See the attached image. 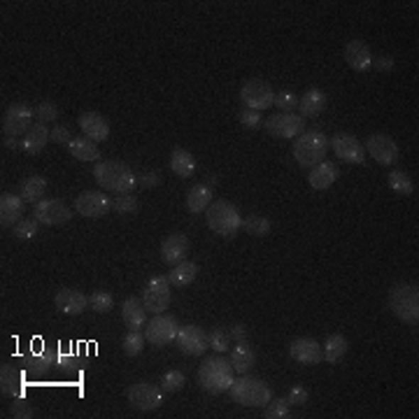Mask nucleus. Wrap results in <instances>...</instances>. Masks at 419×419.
Segmentation results:
<instances>
[{
  "instance_id": "nucleus-41",
  "label": "nucleus",
  "mask_w": 419,
  "mask_h": 419,
  "mask_svg": "<svg viewBox=\"0 0 419 419\" xmlns=\"http://www.w3.org/2000/svg\"><path fill=\"white\" fill-rule=\"evenodd\" d=\"M38 231H40V222L38 219H21L19 224L14 226L12 229V233H14V238L16 240H21V242H28V240H33L38 236Z\"/></svg>"
},
{
  "instance_id": "nucleus-34",
  "label": "nucleus",
  "mask_w": 419,
  "mask_h": 419,
  "mask_svg": "<svg viewBox=\"0 0 419 419\" xmlns=\"http://www.w3.org/2000/svg\"><path fill=\"white\" fill-rule=\"evenodd\" d=\"M347 349H349V342L347 338L342 333H333L326 338L324 342V361H329V364H338L342 357L347 354Z\"/></svg>"
},
{
  "instance_id": "nucleus-52",
  "label": "nucleus",
  "mask_w": 419,
  "mask_h": 419,
  "mask_svg": "<svg viewBox=\"0 0 419 419\" xmlns=\"http://www.w3.org/2000/svg\"><path fill=\"white\" fill-rule=\"evenodd\" d=\"M273 105H278L282 112H291L293 107L298 105V98L293 96V94H289V91H287V94H278V96H275Z\"/></svg>"
},
{
  "instance_id": "nucleus-5",
  "label": "nucleus",
  "mask_w": 419,
  "mask_h": 419,
  "mask_svg": "<svg viewBox=\"0 0 419 419\" xmlns=\"http://www.w3.org/2000/svg\"><path fill=\"white\" fill-rule=\"evenodd\" d=\"M229 393L238 406H245V408H266L268 401L273 398V389L268 387L263 380H259V377H247V375L233 380Z\"/></svg>"
},
{
  "instance_id": "nucleus-56",
  "label": "nucleus",
  "mask_w": 419,
  "mask_h": 419,
  "mask_svg": "<svg viewBox=\"0 0 419 419\" xmlns=\"http://www.w3.org/2000/svg\"><path fill=\"white\" fill-rule=\"evenodd\" d=\"M3 145L7 149H21V140L19 138H10V136H5L3 138Z\"/></svg>"
},
{
  "instance_id": "nucleus-24",
  "label": "nucleus",
  "mask_w": 419,
  "mask_h": 419,
  "mask_svg": "<svg viewBox=\"0 0 419 419\" xmlns=\"http://www.w3.org/2000/svg\"><path fill=\"white\" fill-rule=\"evenodd\" d=\"M23 217V198L14 194H3L0 198V224L3 229H14Z\"/></svg>"
},
{
  "instance_id": "nucleus-36",
  "label": "nucleus",
  "mask_w": 419,
  "mask_h": 419,
  "mask_svg": "<svg viewBox=\"0 0 419 419\" xmlns=\"http://www.w3.org/2000/svg\"><path fill=\"white\" fill-rule=\"evenodd\" d=\"M210 205H212V189H210L207 184H198V187L189 191V196H187L189 212H203Z\"/></svg>"
},
{
  "instance_id": "nucleus-42",
  "label": "nucleus",
  "mask_w": 419,
  "mask_h": 419,
  "mask_svg": "<svg viewBox=\"0 0 419 419\" xmlns=\"http://www.w3.org/2000/svg\"><path fill=\"white\" fill-rule=\"evenodd\" d=\"M289 403L287 398H271L268 401V406L263 408V417L266 419H284V417H291L289 415Z\"/></svg>"
},
{
  "instance_id": "nucleus-45",
  "label": "nucleus",
  "mask_w": 419,
  "mask_h": 419,
  "mask_svg": "<svg viewBox=\"0 0 419 419\" xmlns=\"http://www.w3.org/2000/svg\"><path fill=\"white\" fill-rule=\"evenodd\" d=\"M56 366L61 368L65 375H77L82 373V357L75 354H58L56 357Z\"/></svg>"
},
{
  "instance_id": "nucleus-31",
  "label": "nucleus",
  "mask_w": 419,
  "mask_h": 419,
  "mask_svg": "<svg viewBox=\"0 0 419 419\" xmlns=\"http://www.w3.org/2000/svg\"><path fill=\"white\" fill-rule=\"evenodd\" d=\"M47 194V180L42 178V175H33L26 182L21 184V198L23 203H31V205H38L40 200H45Z\"/></svg>"
},
{
  "instance_id": "nucleus-26",
  "label": "nucleus",
  "mask_w": 419,
  "mask_h": 419,
  "mask_svg": "<svg viewBox=\"0 0 419 419\" xmlns=\"http://www.w3.org/2000/svg\"><path fill=\"white\" fill-rule=\"evenodd\" d=\"M338 168H335V163L331 161H322V163H317L315 168H310V173H308V182H310V187L317 189V191H324V189H329L335 184V180H338Z\"/></svg>"
},
{
  "instance_id": "nucleus-1",
  "label": "nucleus",
  "mask_w": 419,
  "mask_h": 419,
  "mask_svg": "<svg viewBox=\"0 0 419 419\" xmlns=\"http://www.w3.org/2000/svg\"><path fill=\"white\" fill-rule=\"evenodd\" d=\"M94 178L98 182V187H103L105 191H114V194H131L136 187V173L131 170L124 161H98L94 168Z\"/></svg>"
},
{
  "instance_id": "nucleus-3",
  "label": "nucleus",
  "mask_w": 419,
  "mask_h": 419,
  "mask_svg": "<svg viewBox=\"0 0 419 419\" xmlns=\"http://www.w3.org/2000/svg\"><path fill=\"white\" fill-rule=\"evenodd\" d=\"M293 158H296L298 165L303 168H315L317 163L326 161V152H329V140L322 131L310 129L303 131L300 136L293 140Z\"/></svg>"
},
{
  "instance_id": "nucleus-54",
  "label": "nucleus",
  "mask_w": 419,
  "mask_h": 419,
  "mask_svg": "<svg viewBox=\"0 0 419 419\" xmlns=\"http://www.w3.org/2000/svg\"><path fill=\"white\" fill-rule=\"evenodd\" d=\"M373 65L377 68V72H391L396 61H393L391 56H377V58H373Z\"/></svg>"
},
{
  "instance_id": "nucleus-15",
  "label": "nucleus",
  "mask_w": 419,
  "mask_h": 419,
  "mask_svg": "<svg viewBox=\"0 0 419 419\" xmlns=\"http://www.w3.org/2000/svg\"><path fill=\"white\" fill-rule=\"evenodd\" d=\"M329 147L333 149V154L338 156L340 161L352 163V165L364 163V158H366L364 145L354 136H349V133H338V136H333V140L329 142Z\"/></svg>"
},
{
  "instance_id": "nucleus-37",
  "label": "nucleus",
  "mask_w": 419,
  "mask_h": 419,
  "mask_svg": "<svg viewBox=\"0 0 419 419\" xmlns=\"http://www.w3.org/2000/svg\"><path fill=\"white\" fill-rule=\"evenodd\" d=\"M242 229H245L249 236H256V238H263L271 233V219L261 214H249L247 219H242Z\"/></svg>"
},
{
  "instance_id": "nucleus-30",
  "label": "nucleus",
  "mask_w": 419,
  "mask_h": 419,
  "mask_svg": "<svg viewBox=\"0 0 419 419\" xmlns=\"http://www.w3.org/2000/svg\"><path fill=\"white\" fill-rule=\"evenodd\" d=\"M54 364V357L49 352H40V354H26L23 357V373L31 377H42L49 373V368Z\"/></svg>"
},
{
  "instance_id": "nucleus-18",
  "label": "nucleus",
  "mask_w": 419,
  "mask_h": 419,
  "mask_svg": "<svg viewBox=\"0 0 419 419\" xmlns=\"http://www.w3.org/2000/svg\"><path fill=\"white\" fill-rule=\"evenodd\" d=\"M289 354H291L293 361H298V364H303V366H315V364H320L322 359H324L322 345L315 338H308V335L291 340Z\"/></svg>"
},
{
  "instance_id": "nucleus-27",
  "label": "nucleus",
  "mask_w": 419,
  "mask_h": 419,
  "mask_svg": "<svg viewBox=\"0 0 419 419\" xmlns=\"http://www.w3.org/2000/svg\"><path fill=\"white\" fill-rule=\"evenodd\" d=\"M49 133H52V131L47 129V124H40V121L33 124L28 129V133L21 140V152L23 154H33V156L40 154L42 149H45L47 142H52V140H49Z\"/></svg>"
},
{
  "instance_id": "nucleus-28",
  "label": "nucleus",
  "mask_w": 419,
  "mask_h": 419,
  "mask_svg": "<svg viewBox=\"0 0 419 419\" xmlns=\"http://www.w3.org/2000/svg\"><path fill=\"white\" fill-rule=\"evenodd\" d=\"M21 371L12 364H3L0 368V391L3 396H21Z\"/></svg>"
},
{
  "instance_id": "nucleus-2",
  "label": "nucleus",
  "mask_w": 419,
  "mask_h": 419,
  "mask_svg": "<svg viewBox=\"0 0 419 419\" xmlns=\"http://www.w3.org/2000/svg\"><path fill=\"white\" fill-rule=\"evenodd\" d=\"M233 380H236V377H233V368L222 357L203 359V364L198 368V384L210 393V396L226 393L231 389Z\"/></svg>"
},
{
  "instance_id": "nucleus-6",
  "label": "nucleus",
  "mask_w": 419,
  "mask_h": 419,
  "mask_svg": "<svg viewBox=\"0 0 419 419\" xmlns=\"http://www.w3.org/2000/svg\"><path fill=\"white\" fill-rule=\"evenodd\" d=\"M207 226L210 231L222 238H233L242 229V217L238 207L229 200H217L207 210Z\"/></svg>"
},
{
  "instance_id": "nucleus-16",
  "label": "nucleus",
  "mask_w": 419,
  "mask_h": 419,
  "mask_svg": "<svg viewBox=\"0 0 419 419\" xmlns=\"http://www.w3.org/2000/svg\"><path fill=\"white\" fill-rule=\"evenodd\" d=\"M266 131L273 138H296L303 133V116L293 112H280L271 116V119H266Z\"/></svg>"
},
{
  "instance_id": "nucleus-47",
  "label": "nucleus",
  "mask_w": 419,
  "mask_h": 419,
  "mask_svg": "<svg viewBox=\"0 0 419 419\" xmlns=\"http://www.w3.org/2000/svg\"><path fill=\"white\" fill-rule=\"evenodd\" d=\"M56 116H58V105L52 103V100H45V103H40L38 105V110H36V119L40 124H49V121H56Z\"/></svg>"
},
{
  "instance_id": "nucleus-19",
  "label": "nucleus",
  "mask_w": 419,
  "mask_h": 419,
  "mask_svg": "<svg viewBox=\"0 0 419 419\" xmlns=\"http://www.w3.org/2000/svg\"><path fill=\"white\" fill-rule=\"evenodd\" d=\"M187 254H189V238L182 236V233H170L161 242V261L168 266H178L182 261H187Z\"/></svg>"
},
{
  "instance_id": "nucleus-32",
  "label": "nucleus",
  "mask_w": 419,
  "mask_h": 419,
  "mask_svg": "<svg viewBox=\"0 0 419 419\" xmlns=\"http://www.w3.org/2000/svg\"><path fill=\"white\" fill-rule=\"evenodd\" d=\"M170 168H173L175 175H180V178L187 180L196 173V161L184 147H175L173 154H170Z\"/></svg>"
},
{
  "instance_id": "nucleus-12",
  "label": "nucleus",
  "mask_w": 419,
  "mask_h": 419,
  "mask_svg": "<svg viewBox=\"0 0 419 419\" xmlns=\"http://www.w3.org/2000/svg\"><path fill=\"white\" fill-rule=\"evenodd\" d=\"M33 116H36V112H33L26 103L10 105L5 110V116H3V133L5 136H10V138L26 136L28 129L33 126Z\"/></svg>"
},
{
  "instance_id": "nucleus-23",
  "label": "nucleus",
  "mask_w": 419,
  "mask_h": 419,
  "mask_svg": "<svg viewBox=\"0 0 419 419\" xmlns=\"http://www.w3.org/2000/svg\"><path fill=\"white\" fill-rule=\"evenodd\" d=\"M229 357H231L229 364L233 368V373H238V375H247L256 364V349L251 347L247 340L238 342V345L231 349Z\"/></svg>"
},
{
  "instance_id": "nucleus-49",
  "label": "nucleus",
  "mask_w": 419,
  "mask_h": 419,
  "mask_svg": "<svg viewBox=\"0 0 419 419\" xmlns=\"http://www.w3.org/2000/svg\"><path fill=\"white\" fill-rule=\"evenodd\" d=\"M240 124L242 126H247V129H251V131H256L259 126L263 124V116H261V112H256V110H249V107H245L240 114Z\"/></svg>"
},
{
  "instance_id": "nucleus-50",
  "label": "nucleus",
  "mask_w": 419,
  "mask_h": 419,
  "mask_svg": "<svg viewBox=\"0 0 419 419\" xmlns=\"http://www.w3.org/2000/svg\"><path fill=\"white\" fill-rule=\"evenodd\" d=\"M49 140L56 142V145H70L72 138H70V129L65 124H58L52 129V133H49Z\"/></svg>"
},
{
  "instance_id": "nucleus-8",
  "label": "nucleus",
  "mask_w": 419,
  "mask_h": 419,
  "mask_svg": "<svg viewBox=\"0 0 419 419\" xmlns=\"http://www.w3.org/2000/svg\"><path fill=\"white\" fill-rule=\"evenodd\" d=\"M180 331V324L170 315H152V320L145 324V340L152 342L154 347H165L175 342Z\"/></svg>"
},
{
  "instance_id": "nucleus-35",
  "label": "nucleus",
  "mask_w": 419,
  "mask_h": 419,
  "mask_svg": "<svg viewBox=\"0 0 419 419\" xmlns=\"http://www.w3.org/2000/svg\"><path fill=\"white\" fill-rule=\"evenodd\" d=\"M68 149H70V154L75 158H80V161H98V158H100L98 145L94 140H89V138H72Z\"/></svg>"
},
{
  "instance_id": "nucleus-38",
  "label": "nucleus",
  "mask_w": 419,
  "mask_h": 419,
  "mask_svg": "<svg viewBox=\"0 0 419 419\" xmlns=\"http://www.w3.org/2000/svg\"><path fill=\"white\" fill-rule=\"evenodd\" d=\"M389 187H391V191L403 194V196L415 194V182L410 180V175L403 173V170H391L389 173Z\"/></svg>"
},
{
  "instance_id": "nucleus-7",
  "label": "nucleus",
  "mask_w": 419,
  "mask_h": 419,
  "mask_svg": "<svg viewBox=\"0 0 419 419\" xmlns=\"http://www.w3.org/2000/svg\"><path fill=\"white\" fill-rule=\"evenodd\" d=\"M163 393L165 391L152 382H136L126 389V398H129L131 408L138 410V413H154V410L163 406Z\"/></svg>"
},
{
  "instance_id": "nucleus-13",
  "label": "nucleus",
  "mask_w": 419,
  "mask_h": 419,
  "mask_svg": "<svg viewBox=\"0 0 419 419\" xmlns=\"http://www.w3.org/2000/svg\"><path fill=\"white\" fill-rule=\"evenodd\" d=\"M240 98L249 110L263 112L266 107L273 105L275 100V91L271 89V84L263 80H249L247 84H242L240 89Z\"/></svg>"
},
{
  "instance_id": "nucleus-51",
  "label": "nucleus",
  "mask_w": 419,
  "mask_h": 419,
  "mask_svg": "<svg viewBox=\"0 0 419 419\" xmlns=\"http://www.w3.org/2000/svg\"><path fill=\"white\" fill-rule=\"evenodd\" d=\"M287 403L289 406H305L308 403V389L296 384V387H291L287 393Z\"/></svg>"
},
{
  "instance_id": "nucleus-48",
  "label": "nucleus",
  "mask_w": 419,
  "mask_h": 419,
  "mask_svg": "<svg viewBox=\"0 0 419 419\" xmlns=\"http://www.w3.org/2000/svg\"><path fill=\"white\" fill-rule=\"evenodd\" d=\"M10 415H12L14 419H31V417H36V410H33V406L28 403L26 398L16 396L14 403H12V408H10Z\"/></svg>"
},
{
  "instance_id": "nucleus-11",
  "label": "nucleus",
  "mask_w": 419,
  "mask_h": 419,
  "mask_svg": "<svg viewBox=\"0 0 419 419\" xmlns=\"http://www.w3.org/2000/svg\"><path fill=\"white\" fill-rule=\"evenodd\" d=\"M175 345H178V349L187 357H203L210 347V335L200 329V326L187 324V326H180Z\"/></svg>"
},
{
  "instance_id": "nucleus-14",
  "label": "nucleus",
  "mask_w": 419,
  "mask_h": 419,
  "mask_svg": "<svg viewBox=\"0 0 419 419\" xmlns=\"http://www.w3.org/2000/svg\"><path fill=\"white\" fill-rule=\"evenodd\" d=\"M364 149H366V154H371L380 165H393L401 156L396 140L384 136V133H375V136L368 138Z\"/></svg>"
},
{
  "instance_id": "nucleus-20",
  "label": "nucleus",
  "mask_w": 419,
  "mask_h": 419,
  "mask_svg": "<svg viewBox=\"0 0 419 419\" xmlns=\"http://www.w3.org/2000/svg\"><path fill=\"white\" fill-rule=\"evenodd\" d=\"M345 61L349 63L352 70L357 72H366L368 68H373V54H371V47L366 45L361 40H349L345 45Z\"/></svg>"
},
{
  "instance_id": "nucleus-40",
  "label": "nucleus",
  "mask_w": 419,
  "mask_h": 419,
  "mask_svg": "<svg viewBox=\"0 0 419 419\" xmlns=\"http://www.w3.org/2000/svg\"><path fill=\"white\" fill-rule=\"evenodd\" d=\"M112 210L119 214H136L140 210V200L133 194H116L112 198Z\"/></svg>"
},
{
  "instance_id": "nucleus-4",
  "label": "nucleus",
  "mask_w": 419,
  "mask_h": 419,
  "mask_svg": "<svg viewBox=\"0 0 419 419\" xmlns=\"http://www.w3.org/2000/svg\"><path fill=\"white\" fill-rule=\"evenodd\" d=\"M387 305L401 322L417 324L419 322V289L417 284L398 282L389 289Z\"/></svg>"
},
{
  "instance_id": "nucleus-29",
  "label": "nucleus",
  "mask_w": 419,
  "mask_h": 419,
  "mask_svg": "<svg viewBox=\"0 0 419 419\" xmlns=\"http://www.w3.org/2000/svg\"><path fill=\"white\" fill-rule=\"evenodd\" d=\"M326 107V94L320 89H308L298 100L300 116H317Z\"/></svg>"
},
{
  "instance_id": "nucleus-39",
  "label": "nucleus",
  "mask_w": 419,
  "mask_h": 419,
  "mask_svg": "<svg viewBox=\"0 0 419 419\" xmlns=\"http://www.w3.org/2000/svg\"><path fill=\"white\" fill-rule=\"evenodd\" d=\"M121 349L126 357H140L142 349H145V335L140 331H129L121 340Z\"/></svg>"
},
{
  "instance_id": "nucleus-53",
  "label": "nucleus",
  "mask_w": 419,
  "mask_h": 419,
  "mask_svg": "<svg viewBox=\"0 0 419 419\" xmlns=\"http://www.w3.org/2000/svg\"><path fill=\"white\" fill-rule=\"evenodd\" d=\"M136 182L140 184V187L152 189V187H156V184H161V178H158L154 170H142L140 175H136Z\"/></svg>"
},
{
  "instance_id": "nucleus-55",
  "label": "nucleus",
  "mask_w": 419,
  "mask_h": 419,
  "mask_svg": "<svg viewBox=\"0 0 419 419\" xmlns=\"http://www.w3.org/2000/svg\"><path fill=\"white\" fill-rule=\"evenodd\" d=\"M229 338H231V342L247 340V326L245 324H233L231 329H229Z\"/></svg>"
},
{
  "instance_id": "nucleus-22",
  "label": "nucleus",
  "mask_w": 419,
  "mask_h": 419,
  "mask_svg": "<svg viewBox=\"0 0 419 419\" xmlns=\"http://www.w3.org/2000/svg\"><path fill=\"white\" fill-rule=\"evenodd\" d=\"M80 129H82L84 136H87L89 140H94V142H103V140L110 138V124H107L105 116L98 114V112L80 114Z\"/></svg>"
},
{
  "instance_id": "nucleus-43",
  "label": "nucleus",
  "mask_w": 419,
  "mask_h": 419,
  "mask_svg": "<svg viewBox=\"0 0 419 419\" xmlns=\"http://www.w3.org/2000/svg\"><path fill=\"white\" fill-rule=\"evenodd\" d=\"M184 384H187V377H184L182 371H168L161 380V389L165 393H178L184 389Z\"/></svg>"
},
{
  "instance_id": "nucleus-25",
  "label": "nucleus",
  "mask_w": 419,
  "mask_h": 419,
  "mask_svg": "<svg viewBox=\"0 0 419 419\" xmlns=\"http://www.w3.org/2000/svg\"><path fill=\"white\" fill-rule=\"evenodd\" d=\"M147 310L145 305H142L140 298H126L121 303V320L126 324V329L129 331H140L142 326L147 324Z\"/></svg>"
},
{
  "instance_id": "nucleus-9",
  "label": "nucleus",
  "mask_w": 419,
  "mask_h": 419,
  "mask_svg": "<svg viewBox=\"0 0 419 419\" xmlns=\"http://www.w3.org/2000/svg\"><path fill=\"white\" fill-rule=\"evenodd\" d=\"M142 305L149 315H163L168 305H170V280L163 275H156L147 282L145 291H142Z\"/></svg>"
},
{
  "instance_id": "nucleus-46",
  "label": "nucleus",
  "mask_w": 419,
  "mask_h": 419,
  "mask_svg": "<svg viewBox=\"0 0 419 419\" xmlns=\"http://www.w3.org/2000/svg\"><path fill=\"white\" fill-rule=\"evenodd\" d=\"M210 347H212L217 354H224V352H229L231 347V338H229V331L224 329H214L210 333Z\"/></svg>"
},
{
  "instance_id": "nucleus-10",
  "label": "nucleus",
  "mask_w": 419,
  "mask_h": 419,
  "mask_svg": "<svg viewBox=\"0 0 419 419\" xmlns=\"http://www.w3.org/2000/svg\"><path fill=\"white\" fill-rule=\"evenodd\" d=\"M33 219H38L42 226H61L72 219V210L61 198H45L33 207Z\"/></svg>"
},
{
  "instance_id": "nucleus-33",
  "label": "nucleus",
  "mask_w": 419,
  "mask_h": 419,
  "mask_svg": "<svg viewBox=\"0 0 419 419\" xmlns=\"http://www.w3.org/2000/svg\"><path fill=\"white\" fill-rule=\"evenodd\" d=\"M198 278V266L194 261H182L178 266H173L170 275H168V280H170V287H189V284H194Z\"/></svg>"
},
{
  "instance_id": "nucleus-57",
  "label": "nucleus",
  "mask_w": 419,
  "mask_h": 419,
  "mask_svg": "<svg viewBox=\"0 0 419 419\" xmlns=\"http://www.w3.org/2000/svg\"><path fill=\"white\" fill-rule=\"evenodd\" d=\"M217 184H219V178H217V175H212V178H207V187H210V189H214Z\"/></svg>"
},
{
  "instance_id": "nucleus-44",
  "label": "nucleus",
  "mask_w": 419,
  "mask_h": 419,
  "mask_svg": "<svg viewBox=\"0 0 419 419\" xmlns=\"http://www.w3.org/2000/svg\"><path fill=\"white\" fill-rule=\"evenodd\" d=\"M89 308H94L96 312H110L114 308V296L110 291H94L89 296Z\"/></svg>"
},
{
  "instance_id": "nucleus-17",
  "label": "nucleus",
  "mask_w": 419,
  "mask_h": 419,
  "mask_svg": "<svg viewBox=\"0 0 419 419\" xmlns=\"http://www.w3.org/2000/svg\"><path fill=\"white\" fill-rule=\"evenodd\" d=\"M75 210L82 217H89V219H98V217H105L112 210V200L107 198L103 191H84L75 200Z\"/></svg>"
},
{
  "instance_id": "nucleus-21",
  "label": "nucleus",
  "mask_w": 419,
  "mask_h": 419,
  "mask_svg": "<svg viewBox=\"0 0 419 419\" xmlns=\"http://www.w3.org/2000/svg\"><path fill=\"white\" fill-rule=\"evenodd\" d=\"M54 303H56L58 312L75 317V315H80V312H84V310L89 308V298L84 296L80 289H61L56 293Z\"/></svg>"
}]
</instances>
